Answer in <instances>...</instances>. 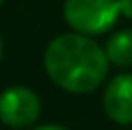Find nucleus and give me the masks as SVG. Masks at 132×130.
<instances>
[{"label": "nucleus", "instance_id": "1a4fd4ad", "mask_svg": "<svg viewBox=\"0 0 132 130\" xmlns=\"http://www.w3.org/2000/svg\"><path fill=\"white\" fill-rule=\"evenodd\" d=\"M2 2H4V0H0V4H2Z\"/></svg>", "mask_w": 132, "mask_h": 130}, {"label": "nucleus", "instance_id": "f257e3e1", "mask_svg": "<svg viewBox=\"0 0 132 130\" xmlns=\"http://www.w3.org/2000/svg\"><path fill=\"white\" fill-rule=\"evenodd\" d=\"M48 78L69 93H91L108 72L106 50L85 32H65L52 39L43 54Z\"/></svg>", "mask_w": 132, "mask_h": 130}, {"label": "nucleus", "instance_id": "6e6552de", "mask_svg": "<svg viewBox=\"0 0 132 130\" xmlns=\"http://www.w3.org/2000/svg\"><path fill=\"white\" fill-rule=\"evenodd\" d=\"M0 56H2V39H0Z\"/></svg>", "mask_w": 132, "mask_h": 130}, {"label": "nucleus", "instance_id": "0eeeda50", "mask_svg": "<svg viewBox=\"0 0 132 130\" xmlns=\"http://www.w3.org/2000/svg\"><path fill=\"white\" fill-rule=\"evenodd\" d=\"M32 130H67V128L59 126V124H46V126H37V128H32Z\"/></svg>", "mask_w": 132, "mask_h": 130}, {"label": "nucleus", "instance_id": "7ed1b4c3", "mask_svg": "<svg viewBox=\"0 0 132 130\" xmlns=\"http://www.w3.org/2000/svg\"><path fill=\"white\" fill-rule=\"evenodd\" d=\"M41 104L28 87H7L0 93V121L9 128H28L39 119Z\"/></svg>", "mask_w": 132, "mask_h": 130}, {"label": "nucleus", "instance_id": "20e7f679", "mask_svg": "<svg viewBox=\"0 0 132 130\" xmlns=\"http://www.w3.org/2000/svg\"><path fill=\"white\" fill-rule=\"evenodd\" d=\"M104 111L115 124H132V74H119L104 91Z\"/></svg>", "mask_w": 132, "mask_h": 130}, {"label": "nucleus", "instance_id": "39448f33", "mask_svg": "<svg viewBox=\"0 0 132 130\" xmlns=\"http://www.w3.org/2000/svg\"><path fill=\"white\" fill-rule=\"evenodd\" d=\"M104 50L111 63L119 65V67H132V30L126 28L111 35Z\"/></svg>", "mask_w": 132, "mask_h": 130}, {"label": "nucleus", "instance_id": "f03ea898", "mask_svg": "<svg viewBox=\"0 0 132 130\" xmlns=\"http://www.w3.org/2000/svg\"><path fill=\"white\" fill-rule=\"evenodd\" d=\"M117 0H65L63 18L74 30L85 35H102L119 18Z\"/></svg>", "mask_w": 132, "mask_h": 130}, {"label": "nucleus", "instance_id": "423d86ee", "mask_svg": "<svg viewBox=\"0 0 132 130\" xmlns=\"http://www.w3.org/2000/svg\"><path fill=\"white\" fill-rule=\"evenodd\" d=\"M117 2H119L121 15H126L128 20H132V0H117Z\"/></svg>", "mask_w": 132, "mask_h": 130}]
</instances>
